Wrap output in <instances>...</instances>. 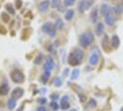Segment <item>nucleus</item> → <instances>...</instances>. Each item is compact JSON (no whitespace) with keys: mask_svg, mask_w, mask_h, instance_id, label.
<instances>
[{"mask_svg":"<svg viewBox=\"0 0 123 111\" xmlns=\"http://www.w3.org/2000/svg\"><path fill=\"white\" fill-rule=\"evenodd\" d=\"M94 40V34L91 31L83 32L79 38V43L82 48H88Z\"/></svg>","mask_w":123,"mask_h":111,"instance_id":"obj_1","label":"nucleus"},{"mask_svg":"<svg viewBox=\"0 0 123 111\" xmlns=\"http://www.w3.org/2000/svg\"><path fill=\"white\" fill-rule=\"evenodd\" d=\"M10 78H11L13 82H15V83H21L24 81L25 75L21 70L15 69L10 73Z\"/></svg>","mask_w":123,"mask_h":111,"instance_id":"obj_2","label":"nucleus"},{"mask_svg":"<svg viewBox=\"0 0 123 111\" xmlns=\"http://www.w3.org/2000/svg\"><path fill=\"white\" fill-rule=\"evenodd\" d=\"M100 13L103 17H107L109 15H112V14H115L114 12V7L111 6L110 5L108 4H102L101 6H100Z\"/></svg>","mask_w":123,"mask_h":111,"instance_id":"obj_3","label":"nucleus"},{"mask_svg":"<svg viewBox=\"0 0 123 111\" xmlns=\"http://www.w3.org/2000/svg\"><path fill=\"white\" fill-rule=\"evenodd\" d=\"M55 68V60L53 58L52 56H47L46 59H45V63L43 64V69L46 71H52Z\"/></svg>","mask_w":123,"mask_h":111,"instance_id":"obj_4","label":"nucleus"},{"mask_svg":"<svg viewBox=\"0 0 123 111\" xmlns=\"http://www.w3.org/2000/svg\"><path fill=\"white\" fill-rule=\"evenodd\" d=\"M99 59H100V52L97 49H95L89 58V63L91 66H95L98 64Z\"/></svg>","mask_w":123,"mask_h":111,"instance_id":"obj_5","label":"nucleus"},{"mask_svg":"<svg viewBox=\"0 0 123 111\" xmlns=\"http://www.w3.org/2000/svg\"><path fill=\"white\" fill-rule=\"evenodd\" d=\"M110 39L109 37L107 36L106 34L104 35L103 37V40H102V46H103V49L105 50L106 53H109L110 52Z\"/></svg>","mask_w":123,"mask_h":111,"instance_id":"obj_6","label":"nucleus"},{"mask_svg":"<svg viewBox=\"0 0 123 111\" xmlns=\"http://www.w3.org/2000/svg\"><path fill=\"white\" fill-rule=\"evenodd\" d=\"M49 6H50V1H48V0H43V1H42V2L39 4L38 9H39L40 12L44 13L49 9Z\"/></svg>","mask_w":123,"mask_h":111,"instance_id":"obj_7","label":"nucleus"},{"mask_svg":"<svg viewBox=\"0 0 123 111\" xmlns=\"http://www.w3.org/2000/svg\"><path fill=\"white\" fill-rule=\"evenodd\" d=\"M110 43H111V46H112V48H114V49H117V48L119 47V45H120V39H119L118 35H117V34L112 35L111 40H110Z\"/></svg>","mask_w":123,"mask_h":111,"instance_id":"obj_8","label":"nucleus"},{"mask_svg":"<svg viewBox=\"0 0 123 111\" xmlns=\"http://www.w3.org/2000/svg\"><path fill=\"white\" fill-rule=\"evenodd\" d=\"M23 93H24V90L22 88H20V87H17V88H15L12 91L11 96L14 99H18L23 95Z\"/></svg>","mask_w":123,"mask_h":111,"instance_id":"obj_9","label":"nucleus"},{"mask_svg":"<svg viewBox=\"0 0 123 111\" xmlns=\"http://www.w3.org/2000/svg\"><path fill=\"white\" fill-rule=\"evenodd\" d=\"M68 63L70 65V66H72V67H75V66H78V65H80L81 62L75 56L72 54V53H70L69 56H68Z\"/></svg>","mask_w":123,"mask_h":111,"instance_id":"obj_10","label":"nucleus"},{"mask_svg":"<svg viewBox=\"0 0 123 111\" xmlns=\"http://www.w3.org/2000/svg\"><path fill=\"white\" fill-rule=\"evenodd\" d=\"M97 19H98V8L95 6L92 8L91 13H90V21L93 24H95Z\"/></svg>","mask_w":123,"mask_h":111,"instance_id":"obj_11","label":"nucleus"},{"mask_svg":"<svg viewBox=\"0 0 123 111\" xmlns=\"http://www.w3.org/2000/svg\"><path fill=\"white\" fill-rule=\"evenodd\" d=\"M105 31V25L103 22H97L95 25V34L96 36H102Z\"/></svg>","mask_w":123,"mask_h":111,"instance_id":"obj_12","label":"nucleus"},{"mask_svg":"<svg viewBox=\"0 0 123 111\" xmlns=\"http://www.w3.org/2000/svg\"><path fill=\"white\" fill-rule=\"evenodd\" d=\"M69 106H70V104H69V101H68V97L67 95H64L60 100V107L62 109L66 110V109L69 108Z\"/></svg>","mask_w":123,"mask_h":111,"instance_id":"obj_13","label":"nucleus"},{"mask_svg":"<svg viewBox=\"0 0 123 111\" xmlns=\"http://www.w3.org/2000/svg\"><path fill=\"white\" fill-rule=\"evenodd\" d=\"M71 53H72L80 62H82L83 58H84V52H83L82 50L80 49V48H75Z\"/></svg>","mask_w":123,"mask_h":111,"instance_id":"obj_14","label":"nucleus"},{"mask_svg":"<svg viewBox=\"0 0 123 111\" xmlns=\"http://www.w3.org/2000/svg\"><path fill=\"white\" fill-rule=\"evenodd\" d=\"M105 23L108 25V26H113V25L116 23V18H115V15H114V14H112V15H109V16L105 17Z\"/></svg>","mask_w":123,"mask_h":111,"instance_id":"obj_15","label":"nucleus"},{"mask_svg":"<svg viewBox=\"0 0 123 111\" xmlns=\"http://www.w3.org/2000/svg\"><path fill=\"white\" fill-rule=\"evenodd\" d=\"M54 24V23H52L51 21H46V22H44L42 26V31H43V33H47L48 34V32H49L50 29H51V27H52V25Z\"/></svg>","mask_w":123,"mask_h":111,"instance_id":"obj_16","label":"nucleus"},{"mask_svg":"<svg viewBox=\"0 0 123 111\" xmlns=\"http://www.w3.org/2000/svg\"><path fill=\"white\" fill-rule=\"evenodd\" d=\"M9 91V86L7 83H4L0 85V95H6Z\"/></svg>","mask_w":123,"mask_h":111,"instance_id":"obj_17","label":"nucleus"},{"mask_svg":"<svg viewBox=\"0 0 123 111\" xmlns=\"http://www.w3.org/2000/svg\"><path fill=\"white\" fill-rule=\"evenodd\" d=\"M54 24H55L56 30H58V31H61L62 29L64 28V21H63V19L60 18H56Z\"/></svg>","mask_w":123,"mask_h":111,"instance_id":"obj_18","label":"nucleus"},{"mask_svg":"<svg viewBox=\"0 0 123 111\" xmlns=\"http://www.w3.org/2000/svg\"><path fill=\"white\" fill-rule=\"evenodd\" d=\"M74 17V10L73 9H68L66 10V13H65V19L67 21H70Z\"/></svg>","mask_w":123,"mask_h":111,"instance_id":"obj_19","label":"nucleus"},{"mask_svg":"<svg viewBox=\"0 0 123 111\" xmlns=\"http://www.w3.org/2000/svg\"><path fill=\"white\" fill-rule=\"evenodd\" d=\"M86 10V6H85V1L84 0H80L78 4V11L80 13H84Z\"/></svg>","mask_w":123,"mask_h":111,"instance_id":"obj_20","label":"nucleus"},{"mask_svg":"<svg viewBox=\"0 0 123 111\" xmlns=\"http://www.w3.org/2000/svg\"><path fill=\"white\" fill-rule=\"evenodd\" d=\"M50 75H51L50 71H46V70L43 71V74L42 75V82H43V84H46L47 83V81L49 80Z\"/></svg>","mask_w":123,"mask_h":111,"instance_id":"obj_21","label":"nucleus"},{"mask_svg":"<svg viewBox=\"0 0 123 111\" xmlns=\"http://www.w3.org/2000/svg\"><path fill=\"white\" fill-rule=\"evenodd\" d=\"M114 12L117 15H121L123 14V4H117L114 7Z\"/></svg>","mask_w":123,"mask_h":111,"instance_id":"obj_22","label":"nucleus"},{"mask_svg":"<svg viewBox=\"0 0 123 111\" xmlns=\"http://www.w3.org/2000/svg\"><path fill=\"white\" fill-rule=\"evenodd\" d=\"M43 55L42 53H39L36 56V57L34 58V64L35 65H40V64L43 63Z\"/></svg>","mask_w":123,"mask_h":111,"instance_id":"obj_23","label":"nucleus"},{"mask_svg":"<svg viewBox=\"0 0 123 111\" xmlns=\"http://www.w3.org/2000/svg\"><path fill=\"white\" fill-rule=\"evenodd\" d=\"M7 105H8V108L9 109H14L17 105V102H16V99L14 98H10L8 99L7 101Z\"/></svg>","mask_w":123,"mask_h":111,"instance_id":"obj_24","label":"nucleus"},{"mask_svg":"<svg viewBox=\"0 0 123 111\" xmlns=\"http://www.w3.org/2000/svg\"><path fill=\"white\" fill-rule=\"evenodd\" d=\"M5 8H6V10L7 11V12H9L10 14H12V15H14L15 12H16L15 9H14V6H13V5L11 4V3H7V4H6Z\"/></svg>","mask_w":123,"mask_h":111,"instance_id":"obj_25","label":"nucleus"},{"mask_svg":"<svg viewBox=\"0 0 123 111\" xmlns=\"http://www.w3.org/2000/svg\"><path fill=\"white\" fill-rule=\"evenodd\" d=\"M56 28H55V24L52 25V27H51V29H50L49 32H48V35H49V37H51V38H54V37L56 35Z\"/></svg>","mask_w":123,"mask_h":111,"instance_id":"obj_26","label":"nucleus"},{"mask_svg":"<svg viewBox=\"0 0 123 111\" xmlns=\"http://www.w3.org/2000/svg\"><path fill=\"white\" fill-rule=\"evenodd\" d=\"M1 18H2V20H3L4 22H6V23L10 21V17H9L8 14H6V12H3L1 14Z\"/></svg>","mask_w":123,"mask_h":111,"instance_id":"obj_27","label":"nucleus"},{"mask_svg":"<svg viewBox=\"0 0 123 111\" xmlns=\"http://www.w3.org/2000/svg\"><path fill=\"white\" fill-rule=\"evenodd\" d=\"M79 76H80V70L79 69H73L72 70V72H71V79L72 80H76V79H78L79 78Z\"/></svg>","mask_w":123,"mask_h":111,"instance_id":"obj_28","label":"nucleus"},{"mask_svg":"<svg viewBox=\"0 0 123 111\" xmlns=\"http://www.w3.org/2000/svg\"><path fill=\"white\" fill-rule=\"evenodd\" d=\"M50 5L52 8H58L60 6V0H52Z\"/></svg>","mask_w":123,"mask_h":111,"instance_id":"obj_29","label":"nucleus"},{"mask_svg":"<svg viewBox=\"0 0 123 111\" xmlns=\"http://www.w3.org/2000/svg\"><path fill=\"white\" fill-rule=\"evenodd\" d=\"M61 84H62L61 78L56 77L55 80H54V85H55V87H59V86H61Z\"/></svg>","mask_w":123,"mask_h":111,"instance_id":"obj_30","label":"nucleus"},{"mask_svg":"<svg viewBox=\"0 0 123 111\" xmlns=\"http://www.w3.org/2000/svg\"><path fill=\"white\" fill-rule=\"evenodd\" d=\"M96 101L94 100V99H90L89 100V102H88V106L90 107V108H94L95 106H96Z\"/></svg>","mask_w":123,"mask_h":111,"instance_id":"obj_31","label":"nucleus"},{"mask_svg":"<svg viewBox=\"0 0 123 111\" xmlns=\"http://www.w3.org/2000/svg\"><path fill=\"white\" fill-rule=\"evenodd\" d=\"M76 0H64V6H71L75 4Z\"/></svg>","mask_w":123,"mask_h":111,"instance_id":"obj_32","label":"nucleus"},{"mask_svg":"<svg viewBox=\"0 0 123 111\" xmlns=\"http://www.w3.org/2000/svg\"><path fill=\"white\" fill-rule=\"evenodd\" d=\"M85 1V6H86V9H89L90 7H92L93 3H94V0H84Z\"/></svg>","mask_w":123,"mask_h":111,"instance_id":"obj_33","label":"nucleus"},{"mask_svg":"<svg viewBox=\"0 0 123 111\" xmlns=\"http://www.w3.org/2000/svg\"><path fill=\"white\" fill-rule=\"evenodd\" d=\"M50 106L54 109V110H56V109H58V107H59V105L58 104L55 102V101H52L51 103H50Z\"/></svg>","mask_w":123,"mask_h":111,"instance_id":"obj_34","label":"nucleus"},{"mask_svg":"<svg viewBox=\"0 0 123 111\" xmlns=\"http://www.w3.org/2000/svg\"><path fill=\"white\" fill-rule=\"evenodd\" d=\"M37 102H38V104L43 105L45 103H46V98H44V97H40V98H38Z\"/></svg>","mask_w":123,"mask_h":111,"instance_id":"obj_35","label":"nucleus"},{"mask_svg":"<svg viewBox=\"0 0 123 111\" xmlns=\"http://www.w3.org/2000/svg\"><path fill=\"white\" fill-rule=\"evenodd\" d=\"M50 98L52 99L53 101H55V100H57V99L59 98V95L57 93H53V94L50 95Z\"/></svg>","mask_w":123,"mask_h":111,"instance_id":"obj_36","label":"nucleus"},{"mask_svg":"<svg viewBox=\"0 0 123 111\" xmlns=\"http://www.w3.org/2000/svg\"><path fill=\"white\" fill-rule=\"evenodd\" d=\"M15 3H16V7H17L18 9H19V8L21 7V5H22V1H21V0H16Z\"/></svg>","mask_w":123,"mask_h":111,"instance_id":"obj_37","label":"nucleus"},{"mask_svg":"<svg viewBox=\"0 0 123 111\" xmlns=\"http://www.w3.org/2000/svg\"><path fill=\"white\" fill-rule=\"evenodd\" d=\"M37 111H46V108L43 105H40L37 107Z\"/></svg>","mask_w":123,"mask_h":111,"instance_id":"obj_38","label":"nucleus"},{"mask_svg":"<svg viewBox=\"0 0 123 111\" xmlns=\"http://www.w3.org/2000/svg\"><path fill=\"white\" fill-rule=\"evenodd\" d=\"M85 100H86V96L85 95H82V94H80V101L84 102Z\"/></svg>","mask_w":123,"mask_h":111,"instance_id":"obj_39","label":"nucleus"},{"mask_svg":"<svg viewBox=\"0 0 123 111\" xmlns=\"http://www.w3.org/2000/svg\"><path fill=\"white\" fill-rule=\"evenodd\" d=\"M68 73V68H66V69H65V71H64V75H66V76H67Z\"/></svg>","mask_w":123,"mask_h":111,"instance_id":"obj_40","label":"nucleus"},{"mask_svg":"<svg viewBox=\"0 0 123 111\" xmlns=\"http://www.w3.org/2000/svg\"><path fill=\"white\" fill-rule=\"evenodd\" d=\"M120 111H123V106L121 107V108H120Z\"/></svg>","mask_w":123,"mask_h":111,"instance_id":"obj_41","label":"nucleus"},{"mask_svg":"<svg viewBox=\"0 0 123 111\" xmlns=\"http://www.w3.org/2000/svg\"><path fill=\"white\" fill-rule=\"evenodd\" d=\"M121 2H122V4H123V0H121Z\"/></svg>","mask_w":123,"mask_h":111,"instance_id":"obj_42","label":"nucleus"},{"mask_svg":"<svg viewBox=\"0 0 123 111\" xmlns=\"http://www.w3.org/2000/svg\"><path fill=\"white\" fill-rule=\"evenodd\" d=\"M71 111H76V110H71Z\"/></svg>","mask_w":123,"mask_h":111,"instance_id":"obj_43","label":"nucleus"}]
</instances>
